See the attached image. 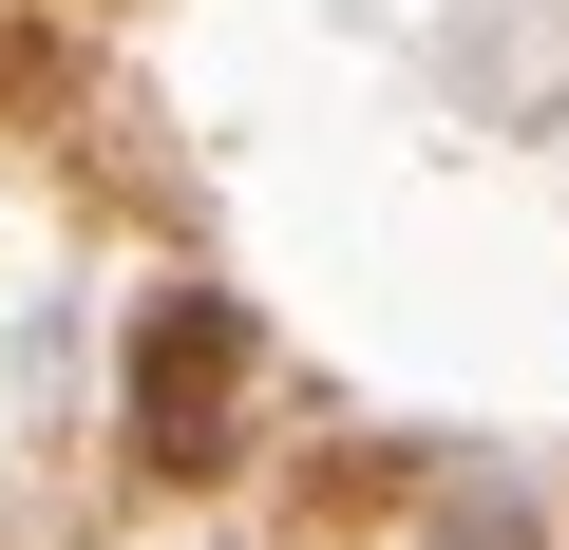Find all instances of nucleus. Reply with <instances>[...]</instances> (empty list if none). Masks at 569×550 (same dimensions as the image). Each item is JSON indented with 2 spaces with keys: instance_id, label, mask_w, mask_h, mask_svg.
Returning a JSON list of instances; mask_svg holds the SVG:
<instances>
[{
  "instance_id": "obj_1",
  "label": "nucleus",
  "mask_w": 569,
  "mask_h": 550,
  "mask_svg": "<svg viewBox=\"0 0 569 550\" xmlns=\"http://www.w3.org/2000/svg\"><path fill=\"white\" fill-rule=\"evenodd\" d=\"M247 437V304L228 286H152L133 304V474L152 493H209Z\"/></svg>"
}]
</instances>
